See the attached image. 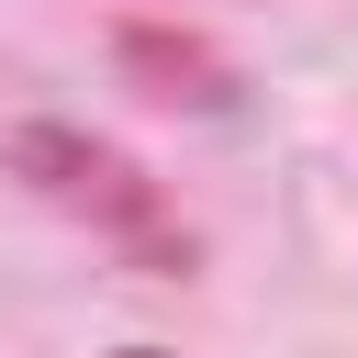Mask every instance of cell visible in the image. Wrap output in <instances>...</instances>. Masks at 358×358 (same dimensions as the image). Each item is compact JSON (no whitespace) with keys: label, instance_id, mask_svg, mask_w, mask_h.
<instances>
[{"label":"cell","instance_id":"6da1fadb","mask_svg":"<svg viewBox=\"0 0 358 358\" xmlns=\"http://www.w3.org/2000/svg\"><path fill=\"white\" fill-rule=\"evenodd\" d=\"M11 168H22L56 213H78L101 246H123L134 268H179V257H190V235L168 224V201H157L112 145H90V134H67V123H22V134H11Z\"/></svg>","mask_w":358,"mask_h":358},{"label":"cell","instance_id":"7a4b0ae2","mask_svg":"<svg viewBox=\"0 0 358 358\" xmlns=\"http://www.w3.org/2000/svg\"><path fill=\"white\" fill-rule=\"evenodd\" d=\"M112 358H168V347H112Z\"/></svg>","mask_w":358,"mask_h":358}]
</instances>
